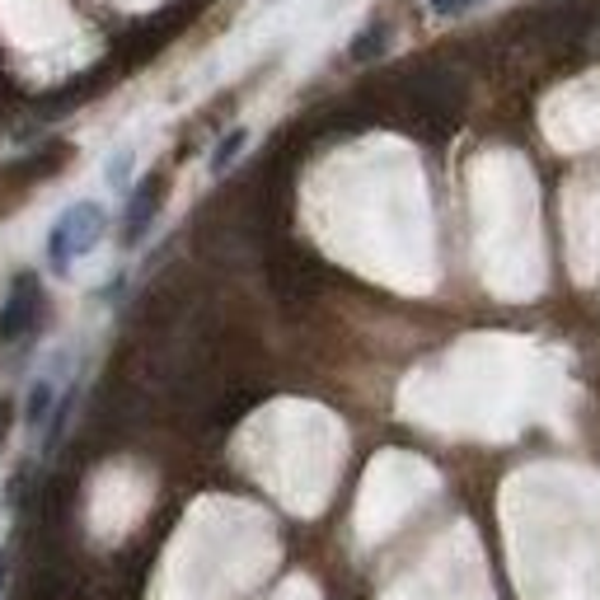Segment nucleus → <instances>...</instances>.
Returning a JSON list of instances; mask_svg holds the SVG:
<instances>
[{"label":"nucleus","mask_w":600,"mask_h":600,"mask_svg":"<svg viewBox=\"0 0 600 600\" xmlns=\"http://www.w3.org/2000/svg\"><path fill=\"white\" fill-rule=\"evenodd\" d=\"M104 230H108V216L99 202H75V207L61 212L57 226L47 230V263H52V273H67L75 259L94 254Z\"/></svg>","instance_id":"f257e3e1"},{"label":"nucleus","mask_w":600,"mask_h":600,"mask_svg":"<svg viewBox=\"0 0 600 600\" xmlns=\"http://www.w3.org/2000/svg\"><path fill=\"white\" fill-rule=\"evenodd\" d=\"M38 310H43L38 277L20 273V277H14V287H10V296H5V310H0V338H24L28 328L38 324Z\"/></svg>","instance_id":"f03ea898"},{"label":"nucleus","mask_w":600,"mask_h":600,"mask_svg":"<svg viewBox=\"0 0 600 600\" xmlns=\"http://www.w3.org/2000/svg\"><path fill=\"white\" fill-rule=\"evenodd\" d=\"M160 202H165V179H141L128 197V212H122V244L136 249L146 240L151 220L160 216Z\"/></svg>","instance_id":"7ed1b4c3"},{"label":"nucleus","mask_w":600,"mask_h":600,"mask_svg":"<svg viewBox=\"0 0 600 600\" xmlns=\"http://www.w3.org/2000/svg\"><path fill=\"white\" fill-rule=\"evenodd\" d=\"M52 404H57V381H34V389H28V404H24V422L28 428H43L47 413H52Z\"/></svg>","instance_id":"20e7f679"},{"label":"nucleus","mask_w":600,"mask_h":600,"mask_svg":"<svg viewBox=\"0 0 600 600\" xmlns=\"http://www.w3.org/2000/svg\"><path fill=\"white\" fill-rule=\"evenodd\" d=\"M244 146H249V132L244 128H235V132H226V136H220L216 141V151H212V173H216V179H220V173H226L235 160H240V155H244Z\"/></svg>","instance_id":"39448f33"},{"label":"nucleus","mask_w":600,"mask_h":600,"mask_svg":"<svg viewBox=\"0 0 600 600\" xmlns=\"http://www.w3.org/2000/svg\"><path fill=\"white\" fill-rule=\"evenodd\" d=\"M385 43H389V24H371V28H361V34L352 38V61H371V57H381V52H385Z\"/></svg>","instance_id":"423d86ee"},{"label":"nucleus","mask_w":600,"mask_h":600,"mask_svg":"<svg viewBox=\"0 0 600 600\" xmlns=\"http://www.w3.org/2000/svg\"><path fill=\"white\" fill-rule=\"evenodd\" d=\"M132 160H136L132 151H118L113 160H108V188H118V193L128 188V179H132Z\"/></svg>","instance_id":"0eeeda50"},{"label":"nucleus","mask_w":600,"mask_h":600,"mask_svg":"<svg viewBox=\"0 0 600 600\" xmlns=\"http://www.w3.org/2000/svg\"><path fill=\"white\" fill-rule=\"evenodd\" d=\"M473 5H483V0H432V10H441V14H465Z\"/></svg>","instance_id":"6e6552de"},{"label":"nucleus","mask_w":600,"mask_h":600,"mask_svg":"<svg viewBox=\"0 0 600 600\" xmlns=\"http://www.w3.org/2000/svg\"><path fill=\"white\" fill-rule=\"evenodd\" d=\"M5 432H10V404H0V441H5Z\"/></svg>","instance_id":"1a4fd4ad"},{"label":"nucleus","mask_w":600,"mask_h":600,"mask_svg":"<svg viewBox=\"0 0 600 600\" xmlns=\"http://www.w3.org/2000/svg\"><path fill=\"white\" fill-rule=\"evenodd\" d=\"M5 573H10V563H5V554H0V587H5Z\"/></svg>","instance_id":"9d476101"}]
</instances>
